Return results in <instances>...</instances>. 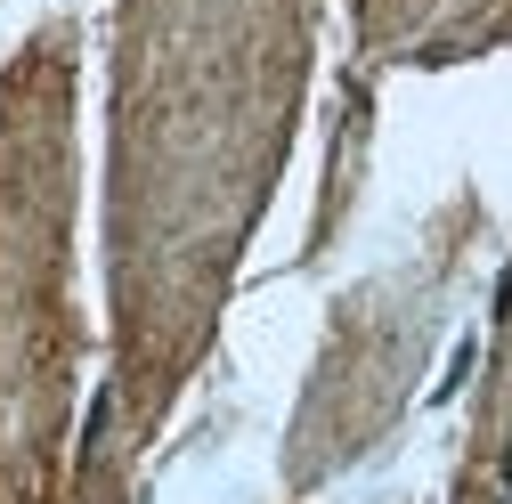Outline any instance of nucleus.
Returning <instances> with one entry per match:
<instances>
[{
	"instance_id": "f257e3e1",
	"label": "nucleus",
	"mask_w": 512,
	"mask_h": 504,
	"mask_svg": "<svg viewBox=\"0 0 512 504\" xmlns=\"http://www.w3.org/2000/svg\"><path fill=\"white\" fill-rule=\"evenodd\" d=\"M504 504H512V464H504Z\"/></svg>"
}]
</instances>
